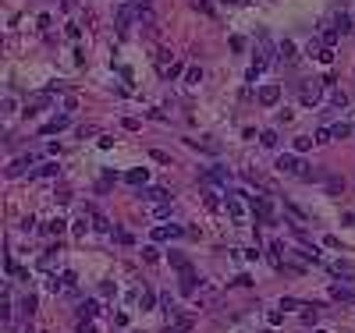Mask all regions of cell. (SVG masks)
<instances>
[{
	"label": "cell",
	"instance_id": "ba28073f",
	"mask_svg": "<svg viewBox=\"0 0 355 333\" xmlns=\"http://www.w3.org/2000/svg\"><path fill=\"white\" fill-rule=\"evenodd\" d=\"M203 177H206V181H217V185H228V181H231V170H228V166H210Z\"/></svg>",
	"mask_w": 355,
	"mask_h": 333
},
{
	"label": "cell",
	"instance_id": "d590c367",
	"mask_svg": "<svg viewBox=\"0 0 355 333\" xmlns=\"http://www.w3.org/2000/svg\"><path fill=\"white\" fill-rule=\"evenodd\" d=\"M316 142H334V139H330V128H320V131H316Z\"/></svg>",
	"mask_w": 355,
	"mask_h": 333
},
{
	"label": "cell",
	"instance_id": "d6986e66",
	"mask_svg": "<svg viewBox=\"0 0 355 333\" xmlns=\"http://www.w3.org/2000/svg\"><path fill=\"white\" fill-rule=\"evenodd\" d=\"M128 22H131V11H128V7H121V11H117V32H121V36L128 32Z\"/></svg>",
	"mask_w": 355,
	"mask_h": 333
},
{
	"label": "cell",
	"instance_id": "f546056e",
	"mask_svg": "<svg viewBox=\"0 0 355 333\" xmlns=\"http://www.w3.org/2000/svg\"><path fill=\"white\" fill-rule=\"evenodd\" d=\"M284 209H288V213H291L295 220H299V223H305V213H302V209H299V206H291V202H284Z\"/></svg>",
	"mask_w": 355,
	"mask_h": 333
},
{
	"label": "cell",
	"instance_id": "ab89813d",
	"mask_svg": "<svg viewBox=\"0 0 355 333\" xmlns=\"http://www.w3.org/2000/svg\"><path fill=\"white\" fill-rule=\"evenodd\" d=\"M259 333H270V330H259Z\"/></svg>",
	"mask_w": 355,
	"mask_h": 333
},
{
	"label": "cell",
	"instance_id": "9a60e30c",
	"mask_svg": "<svg viewBox=\"0 0 355 333\" xmlns=\"http://www.w3.org/2000/svg\"><path fill=\"white\" fill-rule=\"evenodd\" d=\"M352 25H355V22L348 18L345 11H337V14H334V28H337V32H341V36H345V32H352Z\"/></svg>",
	"mask_w": 355,
	"mask_h": 333
},
{
	"label": "cell",
	"instance_id": "6da1fadb",
	"mask_svg": "<svg viewBox=\"0 0 355 333\" xmlns=\"http://www.w3.org/2000/svg\"><path fill=\"white\" fill-rule=\"evenodd\" d=\"M178 287H181V294H192V298H199V287H206L203 284V277L196 273V269H181V273H178Z\"/></svg>",
	"mask_w": 355,
	"mask_h": 333
},
{
	"label": "cell",
	"instance_id": "7402d4cb",
	"mask_svg": "<svg viewBox=\"0 0 355 333\" xmlns=\"http://www.w3.org/2000/svg\"><path fill=\"white\" fill-rule=\"evenodd\" d=\"M171 266H174V269H178V273H181V269H188V266H192V262H188V259H185V255H181V252H171Z\"/></svg>",
	"mask_w": 355,
	"mask_h": 333
},
{
	"label": "cell",
	"instance_id": "cb8c5ba5",
	"mask_svg": "<svg viewBox=\"0 0 355 333\" xmlns=\"http://www.w3.org/2000/svg\"><path fill=\"white\" fill-rule=\"evenodd\" d=\"M22 312H25V315H36V298H32V294L22 298Z\"/></svg>",
	"mask_w": 355,
	"mask_h": 333
},
{
	"label": "cell",
	"instance_id": "f1b7e54d",
	"mask_svg": "<svg viewBox=\"0 0 355 333\" xmlns=\"http://www.w3.org/2000/svg\"><path fill=\"white\" fill-rule=\"evenodd\" d=\"M142 259H146V262H156V259H160V252H156L153 245H146V248H142Z\"/></svg>",
	"mask_w": 355,
	"mask_h": 333
},
{
	"label": "cell",
	"instance_id": "1f68e13d",
	"mask_svg": "<svg viewBox=\"0 0 355 333\" xmlns=\"http://www.w3.org/2000/svg\"><path fill=\"white\" fill-rule=\"evenodd\" d=\"M167 213H171V202H160V206L153 209V216H156V220H164Z\"/></svg>",
	"mask_w": 355,
	"mask_h": 333
},
{
	"label": "cell",
	"instance_id": "b9f144b4",
	"mask_svg": "<svg viewBox=\"0 0 355 333\" xmlns=\"http://www.w3.org/2000/svg\"><path fill=\"white\" fill-rule=\"evenodd\" d=\"M352 32H355V25H352Z\"/></svg>",
	"mask_w": 355,
	"mask_h": 333
},
{
	"label": "cell",
	"instance_id": "4dcf8cb0",
	"mask_svg": "<svg viewBox=\"0 0 355 333\" xmlns=\"http://www.w3.org/2000/svg\"><path fill=\"white\" fill-rule=\"evenodd\" d=\"M280 309H313V305H302V301H295V298H284V301H280Z\"/></svg>",
	"mask_w": 355,
	"mask_h": 333
},
{
	"label": "cell",
	"instance_id": "4316f807",
	"mask_svg": "<svg viewBox=\"0 0 355 333\" xmlns=\"http://www.w3.org/2000/svg\"><path fill=\"white\" fill-rule=\"evenodd\" d=\"M337 36H341V32H337V28H327V32H323V47H330V50H334Z\"/></svg>",
	"mask_w": 355,
	"mask_h": 333
},
{
	"label": "cell",
	"instance_id": "52a82bcc",
	"mask_svg": "<svg viewBox=\"0 0 355 333\" xmlns=\"http://www.w3.org/2000/svg\"><path fill=\"white\" fill-rule=\"evenodd\" d=\"M181 234H185V227H178V223H171V227H156V231H153L156 241H171V238H181Z\"/></svg>",
	"mask_w": 355,
	"mask_h": 333
},
{
	"label": "cell",
	"instance_id": "30bf717a",
	"mask_svg": "<svg viewBox=\"0 0 355 333\" xmlns=\"http://www.w3.org/2000/svg\"><path fill=\"white\" fill-rule=\"evenodd\" d=\"M125 181H128V185H146V181H150V166H135V170H128Z\"/></svg>",
	"mask_w": 355,
	"mask_h": 333
},
{
	"label": "cell",
	"instance_id": "e0dca14e",
	"mask_svg": "<svg viewBox=\"0 0 355 333\" xmlns=\"http://www.w3.org/2000/svg\"><path fill=\"white\" fill-rule=\"evenodd\" d=\"M68 231V220H61V216H53L50 223H47V234H53V238H61Z\"/></svg>",
	"mask_w": 355,
	"mask_h": 333
},
{
	"label": "cell",
	"instance_id": "9c48e42d",
	"mask_svg": "<svg viewBox=\"0 0 355 333\" xmlns=\"http://www.w3.org/2000/svg\"><path fill=\"white\" fill-rule=\"evenodd\" d=\"M68 124H71V120H68V114H57V117L50 120V124H43V131H39V135H53V131H64Z\"/></svg>",
	"mask_w": 355,
	"mask_h": 333
},
{
	"label": "cell",
	"instance_id": "3957f363",
	"mask_svg": "<svg viewBox=\"0 0 355 333\" xmlns=\"http://www.w3.org/2000/svg\"><path fill=\"white\" fill-rule=\"evenodd\" d=\"M277 170L280 174H291V177H302V170H305V163L299 160V156H277Z\"/></svg>",
	"mask_w": 355,
	"mask_h": 333
},
{
	"label": "cell",
	"instance_id": "5b68a950",
	"mask_svg": "<svg viewBox=\"0 0 355 333\" xmlns=\"http://www.w3.org/2000/svg\"><path fill=\"white\" fill-rule=\"evenodd\" d=\"M330 298H334V301H345V305H355V291H352L348 284H334V287H330Z\"/></svg>",
	"mask_w": 355,
	"mask_h": 333
},
{
	"label": "cell",
	"instance_id": "60d3db41",
	"mask_svg": "<svg viewBox=\"0 0 355 333\" xmlns=\"http://www.w3.org/2000/svg\"><path fill=\"white\" fill-rule=\"evenodd\" d=\"M316 333H327V330H316Z\"/></svg>",
	"mask_w": 355,
	"mask_h": 333
},
{
	"label": "cell",
	"instance_id": "f35d334b",
	"mask_svg": "<svg viewBox=\"0 0 355 333\" xmlns=\"http://www.w3.org/2000/svg\"><path fill=\"white\" fill-rule=\"evenodd\" d=\"M231 50H245V39L242 36H231Z\"/></svg>",
	"mask_w": 355,
	"mask_h": 333
},
{
	"label": "cell",
	"instance_id": "44dd1931",
	"mask_svg": "<svg viewBox=\"0 0 355 333\" xmlns=\"http://www.w3.org/2000/svg\"><path fill=\"white\" fill-rule=\"evenodd\" d=\"M188 330H192V319H188V315H181V319L171 323V333H188Z\"/></svg>",
	"mask_w": 355,
	"mask_h": 333
},
{
	"label": "cell",
	"instance_id": "277c9868",
	"mask_svg": "<svg viewBox=\"0 0 355 333\" xmlns=\"http://www.w3.org/2000/svg\"><path fill=\"white\" fill-rule=\"evenodd\" d=\"M139 195H142L146 202H156V206H160V202H171V191H167V188H160V185H153V188H142Z\"/></svg>",
	"mask_w": 355,
	"mask_h": 333
},
{
	"label": "cell",
	"instance_id": "4fadbf2b",
	"mask_svg": "<svg viewBox=\"0 0 355 333\" xmlns=\"http://www.w3.org/2000/svg\"><path fill=\"white\" fill-rule=\"evenodd\" d=\"M323 185H327V195H345V177H337V174H330L327 181H323Z\"/></svg>",
	"mask_w": 355,
	"mask_h": 333
},
{
	"label": "cell",
	"instance_id": "603a6c76",
	"mask_svg": "<svg viewBox=\"0 0 355 333\" xmlns=\"http://www.w3.org/2000/svg\"><path fill=\"white\" fill-rule=\"evenodd\" d=\"M259 142H263L266 149H277V142H280V139H277V131L270 128V131H263V135H259Z\"/></svg>",
	"mask_w": 355,
	"mask_h": 333
},
{
	"label": "cell",
	"instance_id": "e575fe53",
	"mask_svg": "<svg viewBox=\"0 0 355 333\" xmlns=\"http://www.w3.org/2000/svg\"><path fill=\"white\" fill-rule=\"evenodd\" d=\"M85 231H89V223H85V213H82V216L75 220V234H85Z\"/></svg>",
	"mask_w": 355,
	"mask_h": 333
},
{
	"label": "cell",
	"instance_id": "484cf974",
	"mask_svg": "<svg viewBox=\"0 0 355 333\" xmlns=\"http://www.w3.org/2000/svg\"><path fill=\"white\" fill-rule=\"evenodd\" d=\"M309 145H313V139H309V135H299V139H295V153H305Z\"/></svg>",
	"mask_w": 355,
	"mask_h": 333
},
{
	"label": "cell",
	"instance_id": "d6a6232c",
	"mask_svg": "<svg viewBox=\"0 0 355 333\" xmlns=\"http://www.w3.org/2000/svg\"><path fill=\"white\" fill-rule=\"evenodd\" d=\"M156 305V294L153 291H142V309H153Z\"/></svg>",
	"mask_w": 355,
	"mask_h": 333
},
{
	"label": "cell",
	"instance_id": "8992f818",
	"mask_svg": "<svg viewBox=\"0 0 355 333\" xmlns=\"http://www.w3.org/2000/svg\"><path fill=\"white\" fill-rule=\"evenodd\" d=\"M277 99H280V85H274V82H270V85H263V89H259V103H263V107H274Z\"/></svg>",
	"mask_w": 355,
	"mask_h": 333
},
{
	"label": "cell",
	"instance_id": "ffe728a7",
	"mask_svg": "<svg viewBox=\"0 0 355 333\" xmlns=\"http://www.w3.org/2000/svg\"><path fill=\"white\" fill-rule=\"evenodd\" d=\"M203 202H206V209H220V199L213 188H203Z\"/></svg>",
	"mask_w": 355,
	"mask_h": 333
},
{
	"label": "cell",
	"instance_id": "7c38bea8",
	"mask_svg": "<svg viewBox=\"0 0 355 333\" xmlns=\"http://www.w3.org/2000/svg\"><path fill=\"white\" fill-rule=\"evenodd\" d=\"M277 53H280V60H284V64H295V57H299V53H295V43H291V39H284V43H280V47H277Z\"/></svg>",
	"mask_w": 355,
	"mask_h": 333
},
{
	"label": "cell",
	"instance_id": "83f0119b",
	"mask_svg": "<svg viewBox=\"0 0 355 333\" xmlns=\"http://www.w3.org/2000/svg\"><path fill=\"white\" fill-rule=\"evenodd\" d=\"M185 78H188V85H199V82H203V71H199V68H188Z\"/></svg>",
	"mask_w": 355,
	"mask_h": 333
},
{
	"label": "cell",
	"instance_id": "2e32d148",
	"mask_svg": "<svg viewBox=\"0 0 355 333\" xmlns=\"http://www.w3.org/2000/svg\"><path fill=\"white\" fill-rule=\"evenodd\" d=\"M85 213H89V216H93V227H96V231H110V223H107V216H103V213H96V209H93V206H85Z\"/></svg>",
	"mask_w": 355,
	"mask_h": 333
},
{
	"label": "cell",
	"instance_id": "8fae6325",
	"mask_svg": "<svg viewBox=\"0 0 355 333\" xmlns=\"http://www.w3.org/2000/svg\"><path fill=\"white\" fill-rule=\"evenodd\" d=\"M228 213H231L234 220H242V216H245V206H242V195H238V191L228 195Z\"/></svg>",
	"mask_w": 355,
	"mask_h": 333
},
{
	"label": "cell",
	"instance_id": "8d00e7d4",
	"mask_svg": "<svg viewBox=\"0 0 355 333\" xmlns=\"http://www.w3.org/2000/svg\"><path fill=\"white\" fill-rule=\"evenodd\" d=\"M178 74H181V64H171V68L164 71V78H178Z\"/></svg>",
	"mask_w": 355,
	"mask_h": 333
},
{
	"label": "cell",
	"instance_id": "ac0fdd59",
	"mask_svg": "<svg viewBox=\"0 0 355 333\" xmlns=\"http://www.w3.org/2000/svg\"><path fill=\"white\" fill-rule=\"evenodd\" d=\"M352 131H355V128H352V124H345V120H341V124H330V139H348Z\"/></svg>",
	"mask_w": 355,
	"mask_h": 333
},
{
	"label": "cell",
	"instance_id": "7a4b0ae2",
	"mask_svg": "<svg viewBox=\"0 0 355 333\" xmlns=\"http://www.w3.org/2000/svg\"><path fill=\"white\" fill-rule=\"evenodd\" d=\"M320 96H323V82H302V85H299V99L305 103V107L320 103Z\"/></svg>",
	"mask_w": 355,
	"mask_h": 333
},
{
	"label": "cell",
	"instance_id": "836d02e7",
	"mask_svg": "<svg viewBox=\"0 0 355 333\" xmlns=\"http://www.w3.org/2000/svg\"><path fill=\"white\" fill-rule=\"evenodd\" d=\"M330 103H334V107H345V103H348V96H345V93H337V89H334V93H330Z\"/></svg>",
	"mask_w": 355,
	"mask_h": 333
},
{
	"label": "cell",
	"instance_id": "d4e9b609",
	"mask_svg": "<svg viewBox=\"0 0 355 333\" xmlns=\"http://www.w3.org/2000/svg\"><path fill=\"white\" fill-rule=\"evenodd\" d=\"M53 174H57V163H53V160H50V163H43L39 170H36V177H53Z\"/></svg>",
	"mask_w": 355,
	"mask_h": 333
},
{
	"label": "cell",
	"instance_id": "74e56055",
	"mask_svg": "<svg viewBox=\"0 0 355 333\" xmlns=\"http://www.w3.org/2000/svg\"><path fill=\"white\" fill-rule=\"evenodd\" d=\"M78 315H96V305H93V301H85V305L78 309Z\"/></svg>",
	"mask_w": 355,
	"mask_h": 333
},
{
	"label": "cell",
	"instance_id": "5bb4252c",
	"mask_svg": "<svg viewBox=\"0 0 355 333\" xmlns=\"http://www.w3.org/2000/svg\"><path fill=\"white\" fill-rule=\"evenodd\" d=\"M188 145L192 149H206V153H220V142H213V139H188Z\"/></svg>",
	"mask_w": 355,
	"mask_h": 333
}]
</instances>
